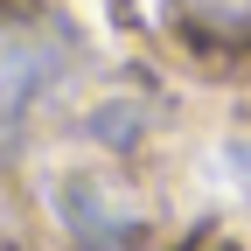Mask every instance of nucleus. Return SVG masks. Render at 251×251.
<instances>
[{
    "instance_id": "1",
    "label": "nucleus",
    "mask_w": 251,
    "mask_h": 251,
    "mask_svg": "<svg viewBox=\"0 0 251 251\" xmlns=\"http://www.w3.org/2000/svg\"><path fill=\"white\" fill-rule=\"evenodd\" d=\"M202 35H251V0H181Z\"/></svg>"
}]
</instances>
